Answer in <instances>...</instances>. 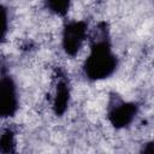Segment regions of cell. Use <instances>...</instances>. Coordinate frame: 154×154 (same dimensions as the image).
Returning <instances> with one entry per match:
<instances>
[{
  "label": "cell",
  "instance_id": "1",
  "mask_svg": "<svg viewBox=\"0 0 154 154\" xmlns=\"http://www.w3.org/2000/svg\"><path fill=\"white\" fill-rule=\"evenodd\" d=\"M118 60L106 36L95 40L84 61L83 70L91 81H100L109 77L117 69Z\"/></svg>",
  "mask_w": 154,
  "mask_h": 154
},
{
  "label": "cell",
  "instance_id": "2",
  "mask_svg": "<svg viewBox=\"0 0 154 154\" xmlns=\"http://www.w3.org/2000/svg\"><path fill=\"white\" fill-rule=\"evenodd\" d=\"M88 36V25L83 20L69 22L63 30L61 45L66 54L73 57L82 48Z\"/></svg>",
  "mask_w": 154,
  "mask_h": 154
},
{
  "label": "cell",
  "instance_id": "3",
  "mask_svg": "<svg viewBox=\"0 0 154 154\" xmlns=\"http://www.w3.org/2000/svg\"><path fill=\"white\" fill-rule=\"evenodd\" d=\"M1 97H0V112L4 118L12 117L18 109V93L14 81L11 76L2 75L1 77Z\"/></svg>",
  "mask_w": 154,
  "mask_h": 154
},
{
  "label": "cell",
  "instance_id": "4",
  "mask_svg": "<svg viewBox=\"0 0 154 154\" xmlns=\"http://www.w3.org/2000/svg\"><path fill=\"white\" fill-rule=\"evenodd\" d=\"M137 106L132 102H125L122 100H116L109 103L108 107V119L116 128L128 126L136 117Z\"/></svg>",
  "mask_w": 154,
  "mask_h": 154
},
{
  "label": "cell",
  "instance_id": "5",
  "mask_svg": "<svg viewBox=\"0 0 154 154\" xmlns=\"http://www.w3.org/2000/svg\"><path fill=\"white\" fill-rule=\"evenodd\" d=\"M69 100H70L69 84L65 81L58 82L55 96L53 100V107H54V111L57 114H61L65 112V109L67 108V105H69Z\"/></svg>",
  "mask_w": 154,
  "mask_h": 154
},
{
  "label": "cell",
  "instance_id": "6",
  "mask_svg": "<svg viewBox=\"0 0 154 154\" xmlns=\"http://www.w3.org/2000/svg\"><path fill=\"white\" fill-rule=\"evenodd\" d=\"M70 4L71 0H46L47 8L58 16L66 14L70 8Z\"/></svg>",
  "mask_w": 154,
  "mask_h": 154
}]
</instances>
